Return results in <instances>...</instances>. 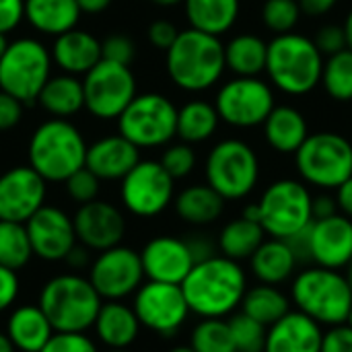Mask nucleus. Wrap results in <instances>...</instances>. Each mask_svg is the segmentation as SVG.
Instances as JSON below:
<instances>
[{
  "label": "nucleus",
  "mask_w": 352,
  "mask_h": 352,
  "mask_svg": "<svg viewBox=\"0 0 352 352\" xmlns=\"http://www.w3.org/2000/svg\"><path fill=\"white\" fill-rule=\"evenodd\" d=\"M66 262L72 266V268H82L87 264V252L85 250H78L76 245L70 250V254L66 256Z\"/></svg>",
  "instance_id": "56"
},
{
  "label": "nucleus",
  "mask_w": 352,
  "mask_h": 352,
  "mask_svg": "<svg viewBox=\"0 0 352 352\" xmlns=\"http://www.w3.org/2000/svg\"><path fill=\"white\" fill-rule=\"evenodd\" d=\"M163 169L173 177V179H184L188 177L194 167H196V153L192 148V144L188 142H177L167 146V151L163 153L161 161Z\"/></svg>",
  "instance_id": "42"
},
{
  "label": "nucleus",
  "mask_w": 352,
  "mask_h": 352,
  "mask_svg": "<svg viewBox=\"0 0 352 352\" xmlns=\"http://www.w3.org/2000/svg\"><path fill=\"white\" fill-rule=\"evenodd\" d=\"M39 352H99L85 332H54Z\"/></svg>",
  "instance_id": "44"
},
{
  "label": "nucleus",
  "mask_w": 352,
  "mask_h": 352,
  "mask_svg": "<svg viewBox=\"0 0 352 352\" xmlns=\"http://www.w3.org/2000/svg\"><path fill=\"white\" fill-rule=\"evenodd\" d=\"M311 210H314V221L316 219H328V217L338 212L336 198L330 196V194H318V196H314Z\"/></svg>",
  "instance_id": "52"
},
{
  "label": "nucleus",
  "mask_w": 352,
  "mask_h": 352,
  "mask_svg": "<svg viewBox=\"0 0 352 352\" xmlns=\"http://www.w3.org/2000/svg\"><path fill=\"white\" fill-rule=\"evenodd\" d=\"M50 68L52 54L41 41L33 37L8 41L0 58V91L16 97L23 105L33 103L50 78Z\"/></svg>",
  "instance_id": "10"
},
{
  "label": "nucleus",
  "mask_w": 352,
  "mask_h": 352,
  "mask_svg": "<svg viewBox=\"0 0 352 352\" xmlns=\"http://www.w3.org/2000/svg\"><path fill=\"white\" fill-rule=\"evenodd\" d=\"M72 223L76 241L95 252H105L109 248L120 245L126 233L124 214L113 204L103 200L80 204Z\"/></svg>",
  "instance_id": "21"
},
{
  "label": "nucleus",
  "mask_w": 352,
  "mask_h": 352,
  "mask_svg": "<svg viewBox=\"0 0 352 352\" xmlns=\"http://www.w3.org/2000/svg\"><path fill=\"white\" fill-rule=\"evenodd\" d=\"M140 148L134 146L122 134L105 136L87 146L85 167L91 169L101 182L124 179L126 173L140 161Z\"/></svg>",
  "instance_id": "23"
},
{
  "label": "nucleus",
  "mask_w": 352,
  "mask_h": 352,
  "mask_svg": "<svg viewBox=\"0 0 352 352\" xmlns=\"http://www.w3.org/2000/svg\"><path fill=\"white\" fill-rule=\"evenodd\" d=\"M52 62L66 74H87L101 60V41L82 29H70L56 37Z\"/></svg>",
  "instance_id": "24"
},
{
  "label": "nucleus",
  "mask_w": 352,
  "mask_h": 352,
  "mask_svg": "<svg viewBox=\"0 0 352 352\" xmlns=\"http://www.w3.org/2000/svg\"><path fill=\"white\" fill-rule=\"evenodd\" d=\"M206 184L227 202L250 196L260 182V159L241 138L217 142L204 165Z\"/></svg>",
  "instance_id": "9"
},
{
  "label": "nucleus",
  "mask_w": 352,
  "mask_h": 352,
  "mask_svg": "<svg viewBox=\"0 0 352 352\" xmlns=\"http://www.w3.org/2000/svg\"><path fill=\"white\" fill-rule=\"evenodd\" d=\"M25 19V0H0V33L12 31Z\"/></svg>",
  "instance_id": "50"
},
{
  "label": "nucleus",
  "mask_w": 352,
  "mask_h": 352,
  "mask_svg": "<svg viewBox=\"0 0 352 352\" xmlns=\"http://www.w3.org/2000/svg\"><path fill=\"white\" fill-rule=\"evenodd\" d=\"M118 128L138 148L167 144L177 130V107L161 93L136 95L118 118Z\"/></svg>",
  "instance_id": "11"
},
{
  "label": "nucleus",
  "mask_w": 352,
  "mask_h": 352,
  "mask_svg": "<svg viewBox=\"0 0 352 352\" xmlns=\"http://www.w3.org/2000/svg\"><path fill=\"white\" fill-rule=\"evenodd\" d=\"M21 118H23V103L16 97L0 91V132L14 128L21 122Z\"/></svg>",
  "instance_id": "49"
},
{
  "label": "nucleus",
  "mask_w": 352,
  "mask_h": 352,
  "mask_svg": "<svg viewBox=\"0 0 352 352\" xmlns=\"http://www.w3.org/2000/svg\"><path fill=\"white\" fill-rule=\"evenodd\" d=\"M122 204L140 219L161 214L175 196V179L159 161H138L122 179Z\"/></svg>",
  "instance_id": "15"
},
{
  "label": "nucleus",
  "mask_w": 352,
  "mask_h": 352,
  "mask_svg": "<svg viewBox=\"0 0 352 352\" xmlns=\"http://www.w3.org/2000/svg\"><path fill=\"white\" fill-rule=\"evenodd\" d=\"M186 16L192 29L221 37L237 23L241 2L239 0H184Z\"/></svg>",
  "instance_id": "30"
},
{
  "label": "nucleus",
  "mask_w": 352,
  "mask_h": 352,
  "mask_svg": "<svg viewBox=\"0 0 352 352\" xmlns=\"http://www.w3.org/2000/svg\"><path fill=\"white\" fill-rule=\"evenodd\" d=\"M177 35H179L177 27L171 21H165V19H159V21L151 23V27H148V39H151V43L155 47L163 50V52H167L173 45V41L177 39Z\"/></svg>",
  "instance_id": "48"
},
{
  "label": "nucleus",
  "mask_w": 352,
  "mask_h": 352,
  "mask_svg": "<svg viewBox=\"0 0 352 352\" xmlns=\"http://www.w3.org/2000/svg\"><path fill=\"white\" fill-rule=\"evenodd\" d=\"M0 352H14V346L10 344L8 336L0 332Z\"/></svg>",
  "instance_id": "58"
},
{
  "label": "nucleus",
  "mask_w": 352,
  "mask_h": 352,
  "mask_svg": "<svg viewBox=\"0 0 352 352\" xmlns=\"http://www.w3.org/2000/svg\"><path fill=\"white\" fill-rule=\"evenodd\" d=\"M33 256L43 262H62L76 245L72 219L58 206H41L27 223Z\"/></svg>",
  "instance_id": "18"
},
{
  "label": "nucleus",
  "mask_w": 352,
  "mask_h": 352,
  "mask_svg": "<svg viewBox=\"0 0 352 352\" xmlns=\"http://www.w3.org/2000/svg\"><path fill=\"white\" fill-rule=\"evenodd\" d=\"M320 85L338 103L352 101V50H342L324 60Z\"/></svg>",
  "instance_id": "37"
},
{
  "label": "nucleus",
  "mask_w": 352,
  "mask_h": 352,
  "mask_svg": "<svg viewBox=\"0 0 352 352\" xmlns=\"http://www.w3.org/2000/svg\"><path fill=\"white\" fill-rule=\"evenodd\" d=\"M144 276L155 283L182 285L196 264L190 241L179 237L161 235L151 239L140 252Z\"/></svg>",
  "instance_id": "20"
},
{
  "label": "nucleus",
  "mask_w": 352,
  "mask_h": 352,
  "mask_svg": "<svg viewBox=\"0 0 352 352\" xmlns=\"http://www.w3.org/2000/svg\"><path fill=\"white\" fill-rule=\"evenodd\" d=\"M346 324H349V326H352V309H351V314H349V320H346Z\"/></svg>",
  "instance_id": "64"
},
{
  "label": "nucleus",
  "mask_w": 352,
  "mask_h": 352,
  "mask_svg": "<svg viewBox=\"0 0 352 352\" xmlns=\"http://www.w3.org/2000/svg\"><path fill=\"white\" fill-rule=\"evenodd\" d=\"M334 192H336L334 198L338 204V212L352 219V177H349L344 184H340Z\"/></svg>",
  "instance_id": "54"
},
{
  "label": "nucleus",
  "mask_w": 352,
  "mask_h": 352,
  "mask_svg": "<svg viewBox=\"0 0 352 352\" xmlns=\"http://www.w3.org/2000/svg\"><path fill=\"white\" fill-rule=\"evenodd\" d=\"M344 276H346V280H349V285H351V289H352V260H351V264L346 266V274H344Z\"/></svg>",
  "instance_id": "62"
},
{
  "label": "nucleus",
  "mask_w": 352,
  "mask_h": 352,
  "mask_svg": "<svg viewBox=\"0 0 352 352\" xmlns=\"http://www.w3.org/2000/svg\"><path fill=\"white\" fill-rule=\"evenodd\" d=\"M76 0H25V19L45 35H62L76 27L80 19Z\"/></svg>",
  "instance_id": "29"
},
{
  "label": "nucleus",
  "mask_w": 352,
  "mask_h": 352,
  "mask_svg": "<svg viewBox=\"0 0 352 352\" xmlns=\"http://www.w3.org/2000/svg\"><path fill=\"white\" fill-rule=\"evenodd\" d=\"M266 237L268 235L258 221H252L241 214L239 219L229 221L221 229L219 250H221V256L235 260V262H243L254 256V252L264 243Z\"/></svg>",
  "instance_id": "34"
},
{
  "label": "nucleus",
  "mask_w": 352,
  "mask_h": 352,
  "mask_svg": "<svg viewBox=\"0 0 352 352\" xmlns=\"http://www.w3.org/2000/svg\"><path fill=\"white\" fill-rule=\"evenodd\" d=\"M132 309L142 328L161 336H173L190 316L182 287L155 280L138 287Z\"/></svg>",
  "instance_id": "16"
},
{
  "label": "nucleus",
  "mask_w": 352,
  "mask_h": 352,
  "mask_svg": "<svg viewBox=\"0 0 352 352\" xmlns=\"http://www.w3.org/2000/svg\"><path fill=\"white\" fill-rule=\"evenodd\" d=\"M37 101L50 116L68 120L70 116L78 113L85 107L82 80L66 72L60 76H50L43 89L39 91Z\"/></svg>",
  "instance_id": "31"
},
{
  "label": "nucleus",
  "mask_w": 352,
  "mask_h": 352,
  "mask_svg": "<svg viewBox=\"0 0 352 352\" xmlns=\"http://www.w3.org/2000/svg\"><path fill=\"white\" fill-rule=\"evenodd\" d=\"M165 64L175 87L188 93L206 91L214 87L227 70L225 43L217 35L190 27L179 31L173 45L165 52Z\"/></svg>",
  "instance_id": "2"
},
{
  "label": "nucleus",
  "mask_w": 352,
  "mask_h": 352,
  "mask_svg": "<svg viewBox=\"0 0 352 352\" xmlns=\"http://www.w3.org/2000/svg\"><path fill=\"white\" fill-rule=\"evenodd\" d=\"M6 47H8V39H6L4 33H0V58H2V54L6 52Z\"/></svg>",
  "instance_id": "60"
},
{
  "label": "nucleus",
  "mask_w": 352,
  "mask_h": 352,
  "mask_svg": "<svg viewBox=\"0 0 352 352\" xmlns=\"http://www.w3.org/2000/svg\"><path fill=\"white\" fill-rule=\"evenodd\" d=\"M85 109L99 120H118L136 97V78L130 66L99 60L82 80Z\"/></svg>",
  "instance_id": "14"
},
{
  "label": "nucleus",
  "mask_w": 352,
  "mask_h": 352,
  "mask_svg": "<svg viewBox=\"0 0 352 352\" xmlns=\"http://www.w3.org/2000/svg\"><path fill=\"white\" fill-rule=\"evenodd\" d=\"M87 142L68 120L52 118L43 122L29 140V167L45 182H66L85 167Z\"/></svg>",
  "instance_id": "6"
},
{
  "label": "nucleus",
  "mask_w": 352,
  "mask_h": 352,
  "mask_svg": "<svg viewBox=\"0 0 352 352\" xmlns=\"http://www.w3.org/2000/svg\"><path fill=\"white\" fill-rule=\"evenodd\" d=\"M299 266V258L293 250V245L285 239H264V243L254 252L250 258L252 274L262 285H285L289 283Z\"/></svg>",
  "instance_id": "25"
},
{
  "label": "nucleus",
  "mask_w": 352,
  "mask_h": 352,
  "mask_svg": "<svg viewBox=\"0 0 352 352\" xmlns=\"http://www.w3.org/2000/svg\"><path fill=\"white\" fill-rule=\"evenodd\" d=\"M93 328L105 346L128 349L138 338L140 322L130 305L122 301H107L101 305Z\"/></svg>",
  "instance_id": "28"
},
{
  "label": "nucleus",
  "mask_w": 352,
  "mask_h": 352,
  "mask_svg": "<svg viewBox=\"0 0 352 352\" xmlns=\"http://www.w3.org/2000/svg\"><path fill=\"white\" fill-rule=\"evenodd\" d=\"M324 60L311 37L291 31L268 41L266 74L280 93L303 97L320 87Z\"/></svg>",
  "instance_id": "3"
},
{
  "label": "nucleus",
  "mask_w": 352,
  "mask_h": 352,
  "mask_svg": "<svg viewBox=\"0 0 352 352\" xmlns=\"http://www.w3.org/2000/svg\"><path fill=\"white\" fill-rule=\"evenodd\" d=\"M301 6L297 0H266L262 6V21L274 35H285L295 31L301 19Z\"/></svg>",
  "instance_id": "41"
},
{
  "label": "nucleus",
  "mask_w": 352,
  "mask_h": 352,
  "mask_svg": "<svg viewBox=\"0 0 352 352\" xmlns=\"http://www.w3.org/2000/svg\"><path fill=\"white\" fill-rule=\"evenodd\" d=\"M4 334L14 351L39 352L52 338L54 328L39 305H23L10 314Z\"/></svg>",
  "instance_id": "27"
},
{
  "label": "nucleus",
  "mask_w": 352,
  "mask_h": 352,
  "mask_svg": "<svg viewBox=\"0 0 352 352\" xmlns=\"http://www.w3.org/2000/svg\"><path fill=\"white\" fill-rule=\"evenodd\" d=\"M107 352H130L128 349H109Z\"/></svg>",
  "instance_id": "63"
},
{
  "label": "nucleus",
  "mask_w": 352,
  "mask_h": 352,
  "mask_svg": "<svg viewBox=\"0 0 352 352\" xmlns=\"http://www.w3.org/2000/svg\"><path fill=\"white\" fill-rule=\"evenodd\" d=\"M229 328H231L235 352H264L266 334H268L266 326H262L260 322H256L254 318L241 311L231 316Z\"/></svg>",
  "instance_id": "40"
},
{
  "label": "nucleus",
  "mask_w": 352,
  "mask_h": 352,
  "mask_svg": "<svg viewBox=\"0 0 352 352\" xmlns=\"http://www.w3.org/2000/svg\"><path fill=\"white\" fill-rule=\"evenodd\" d=\"M262 128L266 144L280 155H295L311 134L305 116L295 105H274Z\"/></svg>",
  "instance_id": "26"
},
{
  "label": "nucleus",
  "mask_w": 352,
  "mask_h": 352,
  "mask_svg": "<svg viewBox=\"0 0 352 352\" xmlns=\"http://www.w3.org/2000/svg\"><path fill=\"white\" fill-rule=\"evenodd\" d=\"M241 311L260 322L262 326L270 328L291 311V299L278 287L260 283L252 289L248 287L241 301Z\"/></svg>",
  "instance_id": "36"
},
{
  "label": "nucleus",
  "mask_w": 352,
  "mask_h": 352,
  "mask_svg": "<svg viewBox=\"0 0 352 352\" xmlns=\"http://www.w3.org/2000/svg\"><path fill=\"white\" fill-rule=\"evenodd\" d=\"M303 184L322 192L352 177V142L338 132H314L293 155Z\"/></svg>",
  "instance_id": "8"
},
{
  "label": "nucleus",
  "mask_w": 352,
  "mask_h": 352,
  "mask_svg": "<svg viewBox=\"0 0 352 352\" xmlns=\"http://www.w3.org/2000/svg\"><path fill=\"white\" fill-rule=\"evenodd\" d=\"M268 41L254 33H239L225 43V66L235 76H260L266 72Z\"/></svg>",
  "instance_id": "32"
},
{
  "label": "nucleus",
  "mask_w": 352,
  "mask_h": 352,
  "mask_svg": "<svg viewBox=\"0 0 352 352\" xmlns=\"http://www.w3.org/2000/svg\"><path fill=\"white\" fill-rule=\"evenodd\" d=\"M219 122H221V118H219L214 103L194 99L177 109L175 136H179L182 142L198 144V142H204L214 136Z\"/></svg>",
  "instance_id": "35"
},
{
  "label": "nucleus",
  "mask_w": 352,
  "mask_h": 352,
  "mask_svg": "<svg viewBox=\"0 0 352 352\" xmlns=\"http://www.w3.org/2000/svg\"><path fill=\"white\" fill-rule=\"evenodd\" d=\"M291 303L322 328L346 324L352 309V289L340 270L309 266L293 276Z\"/></svg>",
  "instance_id": "4"
},
{
  "label": "nucleus",
  "mask_w": 352,
  "mask_h": 352,
  "mask_svg": "<svg viewBox=\"0 0 352 352\" xmlns=\"http://www.w3.org/2000/svg\"><path fill=\"white\" fill-rule=\"evenodd\" d=\"M274 105V89L260 76H235L219 89L214 99L221 122L243 130L262 126Z\"/></svg>",
  "instance_id": "13"
},
{
  "label": "nucleus",
  "mask_w": 352,
  "mask_h": 352,
  "mask_svg": "<svg viewBox=\"0 0 352 352\" xmlns=\"http://www.w3.org/2000/svg\"><path fill=\"white\" fill-rule=\"evenodd\" d=\"M99 186H101V179L87 167H80L76 169L68 179H66V190L70 194V198L78 204H87V202H93L97 200L99 196Z\"/></svg>",
  "instance_id": "43"
},
{
  "label": "nucleus",
  "mask_w": 352,
  "mask_h": 352,
  "mask_svg": "<svg viewBox=\"0 0 352 352\" xmlns=\"http://www.w3.org/2000/svg\"><path fill=\"white\" fill-rule=\"evenodd\" d=\"M297 2L301 6V12L307 16H324L338 4V0H297Z\"/></svg>",
  "instance_id": "53"
},
{
  "label": "nucleus",
  "mask_w": 352,
  "mask_h": 352,
  "mask_svg": "<svg viewBox=\"0 0 352 352\" xmlns=\"http://www.w3.org/2000/svg\"><path fill=\"white\" fill-rule=\"evenodd\" d=\"M19 276L14 270L0 266V314L6 311L19 297Z\"/></svg>",
  "instance_id": "51"
},
{
  "label": "nucleus",
  "mask_w": 352,
  "mask_h": 352,
  "mask_svg": "<svg viewBox=\"0 0 352 352\" xmlns=\"http://www.w3.org/2000/svg\"><path fill=\"white\" fill-rule=\"evenodd\" d=\"M225 210V200L208 186H188L175 196V212L190 225H210Z\"/></svg>",
  "instance_id": "33"
},
{
  "label": "nucleus",
  "mask_w": 352,
  "mask_h": 352,
  "mask_svg": "<svg viewBox=\"0 0 352 352\" xmlns=\"http://www.w3.org/2000/svg\"><path fill=\"white\" fill-rule=\"evenodd\" d=\"M80 12H89V14H97V12H103L111 0H76Z\"/></svg>",
  "instance_id": "55"
},
{
  "label": "nucleus",
  "mask_w": 352,
  "mask_h": 352,
  "mask_svg": "<svg viewBox=\"0 0 352 352\" xmlns=\"http://www.w3.org/2000/svg\"><path fill=\"white\" fill-rule=\"evenodd\" d=\"M190 346L196 352H235L229 322L225 320H202L190 338Z\"/></svg>",
  "instance_id": "39"
},
{
  "label": "nucleus",
  "mask_w": 352,
  "mask_h": 352,
  "mask_svg": "<svg viewBox=\"0 0 352 352\" xmlns=\"http://www.w3.org/2000/svg\"><path fill=\"white\" fill-rule=\"evenodd\" d=\"M37 305L50 320L54 332H87L93 328L103 299L89 278L60 274L43 285Z\"/></svg>",
  "instance_id": "5"
},
{
  "label": "nucleus",
  "mask_w": 352,
  "mask_h": 352,
  "mask_svg": "<svg viewBox=\"0 0 352 352\" xmlns=\"http://www.w3.org/2000/svg\"><path fill=\"white\" fill-rule=\"evenodd\" d=\"M342 29H344V35H346V45H349V50H352V8L351 12L346 14L344 23H342Z\"/></svg>",
  "instance_id": "57"
},
{
  "label": "nucleus",
  "mask_w": 352,
  "mask_h": 352,
  "mask_svg": "<svg viewBox=\"0 0 352 352\" xmlns=\"http://www.w3.org/2000/svg\"><path fill=\"white\" fill-rule=\"evenodd\" d=\"M324 328L305 314L291 309L268 328L264 352H322Z\"/></svg>",
  "instance_id": "22"
},
{
  "label": "nucleus",
  "mask_w": 352,
  "mask_h": 352,
  "mask_svg": "<svg viewBox=\"0 0 352 352\" xmlns=\"http://www.w3.org/2000/svg\"><path fill=\"white\" fill-rule=\"evenodd\" d=\"M299 262L342 270L352 260V219L336 212L328 219H316L303 233L289 239Z\"/></svg>",
  "instance_id": "12"
},
{
  "label": "nucleus",
  "mask_w": 352,
  "mask_h": 352,
  "mask_svg": "<svg viewBox=\"0 0 352 352\" xmlns=\"http://www.w3.org/2000/svg\"><path fill=\"white\" fill-rule=\"evenodd\" d=\"M153 4H157V6H165V8H169V6H177V4H184V0H151Z\"/></svg>",
  "instance_id": "59"
},
{
  "label": "nucleus",
  "mask_w": 352,
  "mask_h": 352,
  "mask_svg": "<svg viewBox=\"0 0 352 352\" xmlns=\"http://www.w3.org/2000/svg\"><path fill=\"white\" fill-rule=\"evenodd\" d=\"M169 352H196L192 346H175V349H171Z\"/></svg>",
  "instance_id": "61"
},
{
  "label": "nucleus",
  "mask_w": 352,
  "mask_h": 352,
  "mask_svg": "<svg viewBox=\"0 0 352 352\" xmlns=\"http://www.w3.org/2000/svg\"><path fill=\"white\" fill-rule=\"evenodd\" d=\"M314 43L322 52L324 58L334 56V54H338V52L349 47L342 25H324V27H320L316 37H314Z\"/></svg>",
  "instance_id": "46"
},
{
  "label": "nucleus",
  "mask_w": 352,
  "mask_h": 352,
  "mask_svg": "<svg viewBox=\"0 0 352 352\" xmlns=\"http://www.w3.org/2000/svg\"><path fill=\"white\" fill-rule=\"evenodd\" d=\"M136 58V45L126 35H109L105 41H101V60L116 62L130 66Z\"/></svg>",
  "instance_id": "45"
},
{
  "label": "nucleus",
  "mask_w": 352,
  "mask_h": 352,
  "mask_svg": "<svg viewBox=\"0 0 352 352\" xmlns=\"http://www.w3.org/2000/svg\"><path fill=\"white\" fill-rule=\"evenodd\" d=\"M314 194L301 179L283 177L272 182L260 196V225L268 237L293 239L314 223Z\"/></svg>",
  "instance_id": "7"
},
{
  "label": "nucleus",
  "mask_w": 352,
  "mask_h": 352,
  "mask_svg": "<svg viewBox=\"0 0 352 352\" xmlns=\"http://www.w3.org/2000/svg\"><path fill=\"white\" fill-rule=\"evenodd\" d=\"M322 352H352V326L340 324L324 332Z\"/></svg>",
  "instance_id": "47"
},
{
  "label": "nucleus",
  "mask_w": 352,
  "mask_h": 352,
  "mask_svg": "<svg viewBox=\"0 0 352 352\" xmlns=\"http://www.w3.org/2000/svg\"><path fill=\"white\" fill-rule=\"evenodd\" d=\"M33 258L25 223L0 221V266L21 270Z\"/></svg>",
  "instance_id": "38"
},
{
  "label": "nucleus",
  "mask_w": 352,
  "mask_h": 352,
  "mask_svg": "<svg viewBox=\"0 0 352 352\" xmlns=\"http://www.w3.org/2000/svg\"><path fill=\"white\" fill-rule=\"evenodd\" d=\"M89 280L101 299L122 301L130 297L144 280L140 254L122 243L99 252L97 260L91 264Z\"/></svg>",
  "instance_id": "17"
},
{
  "label": "nucleus",
  "mask_w": 352,
  "mask_h": 352,
  "mask_svg": "<svg viewBox=\"0 0 352 352\" xmlns=\"http://www.w3.org/2000/svg\"><path fill=\"white\" fill-rule=\"evenodd\" d=\"M45 179L29 165L0 175V221L27 223L45 200Z\"/></svg>",
  "instance_id": "19"
},
{
  "label": "nucleus",
  "mask_w": 352,
  "mask_h": 352,
  "mask_svg": "<svg viewBox=\"0 0 352 352\" xmlns=\"http://www.w3.org/2000/svg\"><path fill=\"white\" fill-rule=\"evenodd\" d=\"M179 287L190 314L202 320H225L241 307L248 291V274L239 262L225 256H210L196 262Z\"/></svg>",
  "instance_id": "1"
}]
</instances>
